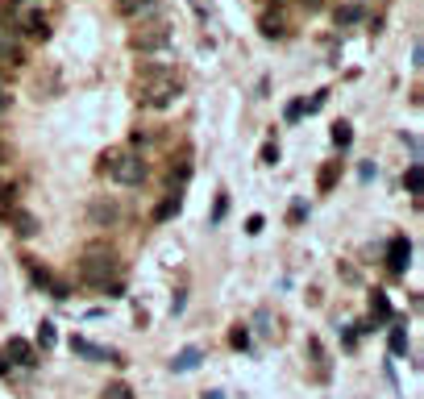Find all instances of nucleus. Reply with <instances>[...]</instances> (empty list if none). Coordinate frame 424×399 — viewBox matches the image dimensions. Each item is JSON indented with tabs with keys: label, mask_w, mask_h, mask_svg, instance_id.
<instances>
[{
	"label": "nucleus",
	"mask_w": 424,
	"mask_h": 399,
	"mask_svg": "<svg viewBox=\"0 0 424 399\" xmlns=\"http://www.w3.org/2000/svg\"><path fill=\"white\" fill-rule=\"evenodd\" d=\"M183 92V84H179V75L163 63H150V67H141L133 75V100H138L141 108H171L175 100Z\"/></svg>",
	"instance_id": "nucleus-1"
},
{
	"label": "nucleus",
	"mask_w": 424,
	"mask_h": 399,
	"mask_svg": "<svg viewBox=\"0 0 424 399\" xmlns=\"http://www.w3.org/2000/svg\"><path fill=\"white\" fill-rule=\"evenodd\" d=\"M117 271L121 262L113 254V246H104V241H92V246H84V254H79V279L92 283V287H108V283H117Z\"/></svg>",
	"instance_id": "nucleus-2"
},
{
	"label": "nucleus",
	"mask_w": 424,
	"mask_h": 399,
	"mask_svg": "<svg viewBox=\"0 0 424 399\" xmlns=\"http://www.w3.org/2000/svg\"><path fill=\"white\" fill-rule=\"evenodd\" d=\"M100 175L117 179L125 188H138L141 179H146V163H141L133 150H125V146H108V150L100 154Z\"/></svg>",
	"instance_id": "nucleus-3"
},
{
	"label": "nucleus",
	"mask_w": 424,
	"mask_h": 399,
	"mask_svg": "<svg viewBox=\"0 0 424 399\" xmlns=\"http://www.w3.org/2000/svg\"><path fill=\"white\" fill-rule=\"evenodd\" d=\"M129 46L138 50V54L166 50V46H171V29H166V25H146V29H133V34H129Z\"/></svg>",
	"instance_id": "nucleus-4"
},
{
	"label": "nucleus",
	"mask_w": 424,
	"mask_h": 399,
	"mask_svg": "<svg viewBox=\"0 0 424 399\" xmlns=\"http://www.w3.org/2000/svg\"><path fill=\"white\" fill-rule=\"evenodd\" d=\"M408 262H412V241H408V237H391V246H387V266H391L395 275H403Z\"/></svg>",
	"instance_id": "nucleus-5"
},
{
	"label": "nucleus",
	"mask_w": 424,
	"mask_h": 399,
	"mask_svg": "<svg viewBox=\"0 0 424 399\" xmlns=\"http://www.w3.org/2000/svg\"><path fill=\"white\" fill-rule=\"evenodd\" d=\"M71 353H79V358H88V362H117V353L104 350V345H92L88 337H71Z\"/></svg>",
	"instance_id": "nucleus-6"
},
{
	"label": "nucleus",
	"mask_w": 424,
	"mask_h": 399,
	"mask_svg": "<svg viewBox=\"0 0 424 399\" xmlns=\"http://www.w3.org/2000/svg\"><path fill=\"white\" fill-rule=\"evenodd\" d=\"M4 362H17V366H34V345L25 337H9L4 345Z\"/></svg>",
	"instance_id": "nucleus-7"
},
{
	"label": "nucleus",
	"mask_w": 424,
	"mask_h": 399,
	"mask_svg": "<svg viewBox=\"0 0 424 399\" xmlns=\"http://www.w3.org/2000/svg\"><path fill=\"white\" fill-rule=\"evenodd\" d=\"M21 63H25L21 46H17L9 34H0V71H13V67H21Z\"/></svg>",
	"instance_id": "nucleus-8"
},
{
	"label": "nucleus",
	"mask_w": 424,
	"mask_h": 399,
	"mask_svg": "<svg viewBox=\"0 0 424 399\" xmlns=\"http://www.w3.org/2000/svg\"><path fill=\"white\" fill-rule=\"evenodd\" d=\"M21 25H25V34L38 38V42H46L50 38V21H46V13H38V9H29V13L21 17Z\"/></svg>",
	"instance_id": "nucleus-9"
},
{
	"label": "nucleus",
	"mask_w": 424,
	"mask_h": 399,
	"mask_svg": "<svg viewBox=\"0 0 424 399\" xmlns=\"http://www.w3.org/2000/svg\"><path fill=\"white\" fill-rule=\"evenodd\" d=\"M154 9H158V0H117V13L121 17H133V21L150 17Z\"/></svg>",
	"instance_id": "nucleus-10"
},
{
	"label": "nucleus",
	"mask_w": 424,
	"mask_h": 399,
	"mask_svg": "<svg viewBox=\"0 0 424 399\" xmlns=\"http://www.w3.org/2000/svg\"><path fill=\"white\" fill-rule=\"evenodd\" d=\"M88 216H92V225H113V221L121 216V208L113 204V200H92Z\"/></svg>",
	"instance_id": "nucleus-11"
},
{
	"label": "nucleus",
	"mask_w": 424,
	"mask_h": 399,
	"mask_svg": "<svg viewBox=\"0 0 424 399\" xmlns=\"http://www.w3.org/2000/svg\"><path fill=\"white\" fill-rule=\"evenodd\" d=\"M9 221L17 225V233H21V237H34L38 229H42V225H38V216H34V212H25V208H13V216H9Z\"/></svg>",
	"instance_id": "nucleus-12"
},
{
	"label": "nucleus",
	"mask_w": 424,
	"mask_h": 399,
	"mask_svg": "<svg viewBox=\"0 0 424 399\" xmlns=\"http://www.w3.org/2000/svg\"><path fill=\"white\" fill-rule=\"evenodd\" d=\"M196 366H200V350H196V345L179 350L175 353V362H171V370H179V375H183V370H196Z\"/></svg>",
	"instance_id": "nucleus-13"
},
{
	"label": "nucleus",
	"mask_w": 424,
	"mask_h": 399,
	"mask_svg": "<svg viewBox=\"0 0 424 399\" xmlns=\"http://www.w3.org/2000/svg\"><path fill=\"white\" fill-rule=\"evenodd\" d=\"M370 316H375V320H391V300H387L383 291L370 296Z\"/></svg>",
	"instance_id": "nucleus-14"
},
{
	"label": "nucleus",
	"mask_w": 424,
	"mask_h": 399,
	"mask_svg": "<svg viewBox=\"0 0 424 399\" xmlns=\"http://www.w3.org/2000/svg\"><path fill=\"white\" fill-rule=\"evenodd\" d=\"M337 175H341V163L320 166V175H316V188H320V191H333V183H337Z\"/></svg>",
	"instance_id": "nucleus-15"
},
{
	"label": "nucleus",
	"mask_w": 424,
	"mask_h": 399,
	"mask_svg": "<svg viewBox=\"0 0 424 399\" xmlns=\"http://www.w3.org/2000/svg\"><path fill=\"white\" fill-rule=\"evenodd\" d=\"M403 183H408V191H412V196H420V188H424V171H420V163H412V166H408Z\"/></svg>",
	"instance_id": "nucleus-16"
},
{
	"label": "nucleus",
	"mask_w": 424,
	"mask_h": 399,
	"mask_svg": "<svg viewBox=\"0 0 424 399\" xmlns=\"http://www.w3.org/2000/svg\"><path fill=\"white\" fill-rule=\"evenodd\" d=\"M350 141H353V129H350V121H337V125H333V146H341V150H345Z\"/></svg>",
	"instance_id": "nucleus-17"
},
{
	"label": "nucleus",
	"mask_w": 424,
	"mask_h": 399,
	"mask_svg": "<svg viewBox=\"0 0 424 399\" xmlns=\"http://www.w3.org/2000/svg\"><path fill=\"white\" fill-rule=\"evenodd\" d=\"M258 25H262V34H266V38H275V42H279L283 34H287V25H283L279 17H262Z\"/></svg>",
	"instance_id": "nucleus-18"
},
{
	"label": "nucleus",
	"mask_w": 424,
	"mask_h": 399,
	"mask_svg": "<svg viewBox=\"0 0 424 399\" xmlns=\"http://www.w3.org/2000/svg\"><path fill=\"white\" fill-rule=\"evenodd\" d=\"M13 208H17V204H13V188H9V183H0V221H9Z\"/></svg>",
	"instance_id": "nucleus-19"
},
{
	"label": "nucleus",
	"mask_w": 424,
	"mask_h": 399,
	"mask_svg": "<svg viewBox=\"0 0 424 399\" xmlns=\"http://www.w3.org/2000/svg\"><path fill=\"white\" fill-rule=\"evenodd\" d=\"M362 21V4H345V9H337V25H353Z\"/></svg>",
	"instance_id": "nucleus-20"
},
{
	"label": "nucleus",
	"mask_w": 424,
	"mask_h": 399,
	"mask_svg": "<svg viewBox=\"0 0 424 399\" xmlns=\"http://www.w3.org/2000/svg\"><path fill=\"white\" fill-rule=\"evenodd\" d=\"M29 279L38 283V287H54V279H50V271H46V266H38L34 258H29Z\"/></svg>",
	"instance_id": "nucleus-21"
},
{
	"label": "nucleus",
	"mask_w": 424,
	"mask_h": 399,
	"mask_svg": "<svg viewBox=\"0 0 424 399\" xmlns=\"http://www.w3.org/2000/svg\"><path fill=\"white\" fill-rule=\"evenodd\" d=\"M54 341H59L54 325H50V320H42V329H38V345H42V350H54Z\"/></svg>",
	"instance_id": "nucleus-22"
},
{
	"label": "nucleus",
	"mask_w": 424,
	"mask_h": 399,
	"mask_svg": "<svg viewBox=\"0 0 424 399\" xmlns=\"http://www.w3.org/2000/svg\"><path fill=\"white\" fill-rule=\"evenodd\" d=\"M391 353H395V358L408 353V333H403V329H391Z\"/></svg>",
	"instance_id": "nucleus-23"
},
{
	"label": "nucleus",
	"mask_w": 424,
	"mask_h": 399,
	"mask_svg": "<svg viewBox=\"0 0 424 399\" xmlns=\"http://www.w3.org/2000/svg\"><path fill=\"white\" fill-rule=\"evenodd\" d=\"M175 212H179V196H171L166 204H158V208H154V221H166V216H175Z\"/></svg>",
	"instance_id": "nucleus-24"
},
{
	"label": "nucleus",
	"mask_w": 424,
	"mask_h": 399,
	"mask_svg": "<svg viewBox=\"0 0 424 399\" xmlns=\"http://www.w3.org/2000/svg\"><path fill=\"white\" fill-rule=\"evenodd\" d=\"M104 399H133V391H129V383H113V387H104Z\"/></svg>",
	"instance_id": "nucleus-25"
},
{
	"label": "nucleus",
	"mask_w": 424,
	"mask_h": 399,
	"mask_svg": "<svg viewBox=\"0 0 424 399\" xmlns=\"http://www.w3.org/2000/svg\"><path fill=\"white\" fill-rule=\"evenodd\" d=\"M258 158H262V166H275V163H279V146H275V141H266V146L258 150Z\"/></svg>",
	"instance_id": "nucleus-26"
},
{
	"label": "nucleus",
	"mask_w": 424,
	"mask_h": 399,
	"mask_svg": "<svg viewBox=\"0 0 424 399\" xmlns=\"http://www.w3.org/2000/svg\"><path fill=\"white\" fill-rule=\"evenodd\" d=\"M229 341H233L237 350H246V345H250V333H246V329H241V325H237V329L229 333Z\"/></svg>",
	"instance_id": "nucleus-27"
},
{
	"label": "nucleus",
	"mask_w": 424,
	"mask_h": 399,
	"mask_svg": "<svg viewBox=\"0 0 424 399\" xmlns=\"http://www.w3.org/2000/svg\"><path fill=\"white\" fill-rule=\"evenodd\" d=\"M325 100H329V92H316L312 100L304 104V113H316V108H325Z\"/></svg>",
	"instance_id": "nucleus-28"
},
{
	"label": "nucleus",
	"mask_w": 424,
	"mask_h": 399,
	"mask_svg": "<svg viewBox=\"0 0 424 399\" xmlns=\"http://www.w3.org/2000/svg\"><path fill=\"white\" fill-rule=\"evenodd\" d=\"M287 121H300L304 117V100H296V104H287V113H283Z\"/></svg>",
	"instance_id": "nucleus-29"
},
{
	"label": "nucleus",
	"mask_w": 424,
	"mask_h": 399,
	"mask_svg": "<svg viewBox=\"0 0 424 399\" xmlns=\"http://www.w3.org/2000/svg\"><path fill=\"white\" fill-rule=\"evenodd\" d=\"M262 225H266V221H262L258 212H254V216H250V221H246V233H262Z\"/></svg>",
	"instance_id": "nucleus-30"
},
{
	"label": "nucleus",
	"mask_w": 424,
	"mask_h": 399,
	"mask_svg": "<svg viewBox=\"0 0 424 399\" xmlns=\"http://www.w3.org/2000/svg\"><path fill=\"white\" fill-rule=\"evenodd\" d=\"M9 108H13V96L4 92V88H0V117H4V113H9Z\"/></svg>",
	"instance_id": "nucleus-31"
},
{
	"label": "nucleus",
	"mask_w": 424,
	"mask_h": 399,
	"mask_svg": "<svg viewBox=\"0 0 424 399\" xmlns=\"http://www.w3.org/2000/svg\"><path fill=\"white\" fill-rule=\"evenodd\" d=\"M300 4H304L308 13H316V9H320V0H300Z\"/></svg>",
	"instance_id": "nucleus-32"
},
{
	"label": "nucleus",
	"mask_w": 424,
	"mask_h": 399,
	"mask_svg": "<svg viewBox=\"0 0 424 399\" xmlns=\"http://www.w3.org/2000/svg\"><path fill=\"white\" fill-rule=\"evenodd\" d=\"M9 163V146H4V141H0V166Z\"/></svg>",
	"instance_id": "nucleus-33"
},
{
	"label": "nucleus",
	"mask_w": 424,
	"mask_h": 399,
	"mask_svg": "<svg viewBox=\"0 0 424 399\" xmlns=\"http://www.w3.org/2000/svg\"><path fill=\"white\" fill-rule=\"evenodd\" d=\"M4 370H9V362H4V353H0V375H4Z\"/></svg>",
	"instance_id": "nucleus-34"
},
{
	"label": "nucleus",
	"mask_w": 424,
	"mask_h": 399,
	"mask_svg": "<svg viewBox=\"0 0 424 399\" xmlns=\"http://www.w3.org/2000/svg\"><path fill=\"white\" fill-rule=\"evenodd\" d=\"M204 399H221V391H208V395H204Z\"/></svg>",
	"instance_id": "nucleus-35"
},
{
	"label": "nucleus",
	"mask_w": 424,
	"mask_h": 399,
	"mask_svg": "<svg viewBox=\"0 0 424 399\" xmlns=\"http://www.w3.org/2000/svg\"><path fill=\"white\" fill-rule=\"evenodd\" d=\"M0 88H4V84H0Z\"/></svg>",
	"instance_id": "nucleus-36"
}]
</instances>
